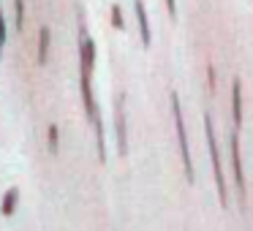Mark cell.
<instances>
[{"mask_svg": "<svg viewBox=\"0 0 253 231\" xmlns=\"http://www.w3.org/2000/svg\"><path fill=\"white\" fill-rule=\"evenodd\" d=\"M204 133H207V147H210V160H212V171H215V185H218V196L220 204H229V193H226V180H223V169H220V155H218V142H215V131H212V120L204 115Z\"/></svg>", "mask_w": 253, "mask_h": 231, "instance_id": "1", "label": "cell"}, {"mask_svg": "<svg viewBox=\"0 0 253 231\" xmlns=\"http://www.w3.org/2000/svg\"><path fill=\"white\" fill-rule=\"evenodd\" d=\"M171 115H174V125H177V142H180V153H182V169H185L188 182H193V163H191V150H188V133H185V122H182V109H180L177 93H171Z\"/></svg>", "mask_w": 253, "mask_h": 231, "instance_id": "2", "label": "cell"}, {"mask_svg": "<svg viewBox=\"0 0 253 231\" xmlns=\"http://www.w3.org/2000/svg\"><path fill=\"white\" fill-rule=\"evenodd\" d=\"M115 131H117V150L120 155L128 153V133H126V95H117L115 101Z\"/></svg>", "mask_w": 253, "mask_h": 231, "instance_id": "3", "label": "cell"}, {"mask_svg": "<svg viewBox=\"0 0 253 231\" xmlns=\"http://www.w3.org/2000/svg\"><path fill=\"white\" fill-rule=\"evenodd\" d=\"M229 150H231V169H234L237 193H240V201H245V174H242V160H240V142H237V136H231V142H229Z\"/></svg>", "mask_w": 253, "mask_h": 231, "instance_id": "4", "label": "cell"}, {"mask_svg": "<svg viewBox=\"0 0 253 231\" xmlns=\"http://www.w3.org/2000/svg\"><path fill=\"white\" fill-rule=\"evenodd\" d=\"M79 55H82V74H90L95 66V44L82 33V41H79Z\"/></svg>", "mask_w": 253, "mask_h": 231, "instance_id": "5", "label": "cell"}, {"mask_svg": "<svg viewBox=\"0 0 253 231\" xmlns=\"http://www.w3.org/2000/svg\"><path fill=\"white\" fill-rule=\"evenodd\" d=\"M133 11H136V22H139V33H142V44L150 46V19H147V8L142 0H133Z\"/></svg>", "mask_w": 253, "mask_h": 231, "instance_id": "6", "label": "cell"}, {"mask_svg": "<svg viewBox=\"0 0 253 231\" xmlns=\"http://www.w3.org/2000/svg\"><path fill=\"white\" fill-rule=\"evenodd\" d=\"M231 120H234V128L242 125V84H240V79H234V84H231Z\"/></svg>", "mask_w": 253, "mask_h": 231, "instance_id": "7", "label": "cell"}, {"mask_svg": "<svg viewBox=\"0 0 253 231\" xmlns=\"http://www.w3.org/2000/svg\"><path fill=\"white\" fill-rule=\"evenodd\" d=\"M49 28H41L39 33V63H46V57H49Z\"/></svg>", "mask_w": 253, "mask_h": 231, "instance_id": "8", "label": "cell"}, {"mask_svg": "<svg viewBox=\"0 0 253 231\" xmlns=\"http://www.w3.org/2000/svg\"><path fill=\"white\" fill-rule=\"evenodd\" d=\"M17 198H19V191H17V188H11V191L3 196V207H0V212H3V215H11L14 209H17Z\"/></svg>", "mask_w": 253, "mask_h": 231, "instance_id": "9", "label": "cell"}, {"mask_svg": "<svg viewBox=\"0 0 253 231\" xmlns=\"http://www.w3.org/2000/svg\"><path fill=\"white\" fill-rule=\"evenodd\" d=\"M14 8H17V30H22V25H25V0H14Z\"/></svg>", "mask_w": 253, "mask_h": 231, "instance_id": "10", "label": "cell"}, {"mask_svg": "<svg viewBox=\"0 0 253 231\" xmlns=\"http://www.w3.org/2000/svg\"><path fill=\"white\" fill-rule=\"evenodd\" d=\"M112 25L117 30H123V14H120V6H112Z\"/></svg>", "mask_w": 253, "mask_h": 231, "instance_id": "11", "label": "cell"}, {"mask_svg": "<svg viewBox=\"0 0 253 231\" xmlns=\"http://www.w3.org/2000/svg\"><path fill=\"white\" fill-rule=\"evenodd\" d=\"M49 150L57 153V125H49Z\"/></svg>", "mask_w": 253, "mask_h": 231, "instance_id": "12", "label": "cell"}, {"mask_svg": "<svg viewBox=\"0 0 253 231\" xmlns=\"http://www.w3.org/2000/svg\"><path fill=\"white\" fill-rule=\"evenodd\" d=\"M6 22H3V14H0V49H3V41H6Z\"/></svg>", "mask_w": 253, "mask_h": 231, "instance_id": "13", "label": "cell"}, {"mask_svg": "<svg viewBox=\"0 0 253 231\" xmlns=\"http://www.w3.org/2000/svg\"><path fill=\"white\" fill-rule=\"evenodd\" d=\"M166 8H169V17H177V0H166Z\"/></svg>", "mask_w": 253, "mask_h": 231, "instance_id": "14", "label": "cell"}]
</instances>
